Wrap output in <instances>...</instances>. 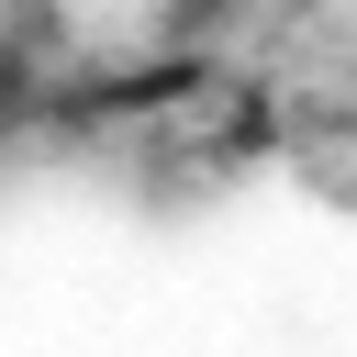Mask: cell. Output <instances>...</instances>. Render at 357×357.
<instances>
[{
	"label": "cell",
	"instance_id": "cell-1",
	"mask_svg": "<svg viewBox=\"0 0 357 357\" xmlns=\"http://www.w3.org/2000/svg\"><path fill=\"white\" fill-rule=\"evenodd\" d=\"M234 22H245V0H145V33H156L167 56H212Z\"/></svg>",
	"mask_w": 357,
	"mask_h": 357
}]
</instances>
